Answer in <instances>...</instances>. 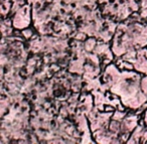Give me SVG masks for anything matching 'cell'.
<instances>
[]
</instances>
